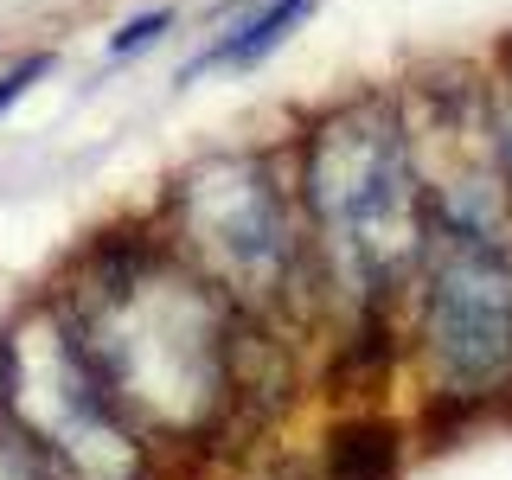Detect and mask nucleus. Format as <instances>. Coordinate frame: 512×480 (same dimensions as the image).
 <instances>
[{
    "label": "nucleus",
    "mask_w": 512,
    "mask_h": 480,
    "mask_svg": "<svg viewBox=\"0 0 512 480\" xmlns=\"http://www.w3.org/2000/svg\"><path fill=\"white\" fill-rule=\"evenodd\" d=\"M308 13H314V0H256L250 20H237L231 32H224V39L205 45V58H192V64H186V77L212 71V64H237V71H250V64H263L282 39H295ZM186 77H180V84H186Z\"/></svg>",
    "instance_id": "423d86ee"
},
{
    "label": "nucleus",
    "mask_w": 512,
    "mask_h": 480,
    "mask_svg": "<svg viewBox=\"0 0 512 480\" xmlns=\"http://www.w3.org/2000/svg\"><path fill=\"white\" fill-rule=\"evenodd\" d=\"M416 352L442 404L487 410L512 391V231L429 224L416 263Z\"/></svg>",
    "instance_id": "39448f33"
},
{
    "label": "nucleus",
    "mask_w": 512,
    "mask_h": 480,
    "mask_svg": "<svg viewBox=\"0 0 512 480\" xmlns=\"http://www.w3.org/2000/svg\"><path fill=\"white\" fill-rule=\"evenodd\" d=\"M45 71H52V52H32V58H20V64H13V71L0 77V116H7V109L20 103V96H26L32 84H39Z\"/></svg>",
    "instance_id": "9b49d317"
},
{
    "label": "nucleus",
    "mask_w": 512,
    "mask_h": 480,
    "mask_svg": "<svg viewBox=\"0 0 512 480\" xmlns=\"http://www.w3.org/2000/svg\"><path fill=\"white\" fill-rule=\"evenodd\" d=\"M487 116H493V167H500L506 218H512V45H506V58H500V77L487 84Z\"/></svg>",
    "instance_id": "6e6552de"
},
{
    "label": "nucleus",
    "mask_w": 512,
    "mask_h": 480,
    "mask_svg": "<svg viewBox=\"0 0 512 480\" xmlns=\"http://www.w3.org/2000/svg\"><path fill=\"white\" fill-rule=\"evenodd\" d=\"M167 237L250 320H282L320 288L295 180L263 148H218L180 167L167 192Z\"/></svg>",
    "instance_id": "7ed1b4c3"
},
{
    "label": "nucleus",
    "mask_w": 512,
    "mask_h": 480,
    "mask_svg": "<svg viewBox=\"0 0 512 480\" xmlns=\"http://www.w3.org/2000/svg\"><path fill=\"white\" fill-rule=\"evenodd\" d=\"M0 480H64L45 455H32V448L13 436L7 423H0Z\"/></svg>",
    "instance_id": "1a4fd4ad"
},
{
    "label": "nucleus",
    "mask_w": 512,
    "mask_h": 480,
    "mask_svg": "<svg viewBox=\"0 0 512 480\" xmlns=\"http://www.w3.org/2000/svg\"><path fill=\"white\" fill-rule=\"evenodd\" d=\"M295 199L314 250V282L346 295L359 333H384L429 244V192L410 148V116L391 90L320 109L295 141Z\"/></svg>",
    "instance_id": "f03ea898"
},
{
    "label": "nucleus",
    "mask_w": 512,
    "mask_h": 480,
    "mask_svg": "<svg viewBox=\"0 0 512 480\" xmlns=\"http://www.w3.org/2000/svg\"><path fill=\"white\" fill-rule=\"evenodd\" d=\"M84 359L148 448H205L250 410L256 327L173 237H103L58 288Z\"/></svg>",
    "instance_id": "f257e3e1"
},
{
    "label": "nucleus",
    "mask_w": 512,
    "mask_h": 480,
    "mask_svg": "<svg viewBox=\"0 0 512 480\" xmlns=\"http://www.w3.org/2000/svg\"><path fill=\"white\" fill-rule=\"evenodd\" d=\"M167 26H173V13H167V7H154V13H141V20H128V26L116 32V39H109V52H116V58H128V52H148V45H154Z\"/></svg>",
    "instance_id": "9d476101"
},
{
    "label": "nucleus",
    "mask_w": 512,
    "mask_h": 480,
    "mask_svg": "<svg viewBox=\"0 0 512 480\" xmlns=\"http://www.w3.org/2000/svg\"><path fill=\"white\" fill-rule=\"evenodd\" d=\"M0 423L64 480H154V448L103 391L58 295L32 301L0 333Z\"/></svg>",
    "instance_id": "20e7f679"
},
{
    "label": "nucleus",
    "mask_w": 512,
    "mask_h": 480,
    "mask_svg": "<svg viewBox=\"0 0 512 480\" xmlns=\"http://www.w3.org/2000/svg\"><path fill=\"white\" fill-rule=\"evenodd\" d=\"M404 474V423L346 416L327 436V480H397Z\"/></svg>",
    "instance_id": "0eeeda50"
}]
</instances>
